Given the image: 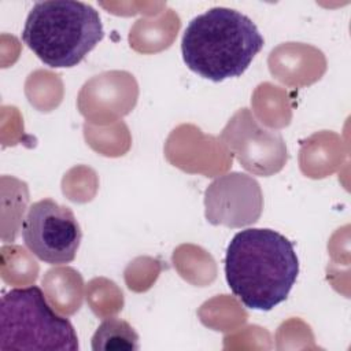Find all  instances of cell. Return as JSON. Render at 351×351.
<instances>
[{
  "label": "cell",
  "instance_id": "1",
  "mask_svg": "<svg viewBox=\"0 0 351 351\" xmlns=\"http://www.w3.org/2000/svg\"><path fill=\"white\" fill-rule=\"evenodd\" d=\"M299 274L292 241L273 229L237 232L225 254V277L233 295L251 310L269 311L284 302Z\"/></svg>",
  "mask_w": 351,
  "mask_h": 351
},
{
  "label": "cell",
  "instance_id": "2",
  "mask_svg": "<svg viewBox=\"0 0 351 351\" xmlns=\"http://www.w3.org/2000/svg\"><path fill=\"white\" fill-rule=\"evenodd\" d=\"M256 25L237 10L214 7L195 16L181 40V53L189 70L221 82L240 77L263 48Z\"/></svg>",
  "mask_w": 351,
  "mask_h": 351
},
{
  "label": "cell",
  "instance_id": "3",
  "mask_svg": "<svg viewBox=\"0 0 351 351\" xmlns=\"http://www.w3.org/2000/svg\"><path fill=\"white\" fill-rule=\"evenodd\" d=\"M103 37L99 11L75 0L37 1L22 30L27 48L52 69L77 66Z\"/></svg>",
  "mask_w": 351,
  "mask_h": 351
},
{
  "label": "cell",
  "instance_id": "4",
  "mask_svg": "<svg viewBox=\"0 0 351 351\" xmlns=\"http://www.w3.org/2000/svg\"><path fill=\"white\" fill-rule=\"evenodd\" d=\"M78 336L37 285L14 288L0 302V350L77 351Z\"/></svg>",
  "mask_w": 351,
  "mask_h": 351
},
{
  "label": "cell",
  "instance_id": "5",
  "mask_svg": "<svg viewBox=\"0 0 351 351\" xmlns=\"http://www.w3.org/2000/svg\"><path fill=\"white\" fill-rule=\"evenodd\" d=\"M22 237L27 250L40 261L66 265L74 261L82 232L67 206L47 197L29 207L22 222Z\"/></svg>",
  "mask_w": 351,
  "mask_h": 351
},
{
  "label": "cell",
  "instance_id": "6",
  "mask_svg": "<svg viewBox=\"0 0 351 351\" xmlns=\"http://www.w3.org/2000/svg\"><path fill=\"white\" fill-rule=\"evenodd\" d=\"M223 144L251 173L270 176L287 160V148L277 132L262 129L248 108L239 110L222 130Z\"/></svg>",
  "mask_w": 351,
  "mask_h": 351
},
{
  "label": "cell",
  "instance_id": "7",
  "mask_svg": "<svg viewBox=\"0 0 351 351\" xmlns=\"http://www.w3.org/2000/svg\"><path fill=\"white\" fill-rule=\"evenodd\" d=\"M204 207L206 218L213 225L241 228L255 223L263 208L261 185L244 173L223 174L206 189Z\"/></svg>",
  "mask_w": 351,
  "mask_h": 351
},
{
  "label": "cell",
  "instance_id": "8",
  "mask_svg": "<svg viewBox=\"0 0 351 351\" xmlns=\"http://www.w3.org/2000/svg\"><path fill=\"white\" fill-rule=\"evenodd\" d=\"M138 335L123 319L118 317L106 318L96 329L92 337L93 351H111V350H138Z\"/></svg>",
  "mask_w": 351,
  "mask_h": 351
}]
</instances>
